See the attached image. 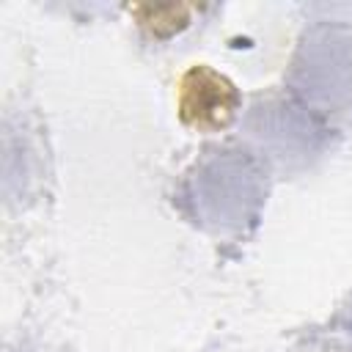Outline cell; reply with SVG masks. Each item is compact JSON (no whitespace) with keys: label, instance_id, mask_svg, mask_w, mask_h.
<instances>
[{"label":"cell","instance_id":"6da1fadb","mask_svg":"<svg viewBox=\"0 0 352 352\" xmlns=\"http://www.w3.org/2000/svg\"><path fill=\"white\" fill-rule=\"evenodd\" d=\"M239 110V91L212 66H190L179 80V118L198 132H217Z\"/></svg>","mask_w":352,"mask_h":352},{"label":"cell","instance_id":"7a4b0ae2","mask_svg":"<svg viewBox=\"0 0 352 352\" xmlns=\"http://www.w3.org/2000/svg\"><path fill=\"white\" fill-rule=\"evenodd\" d=\"M132 11L140 16L138 25L154 36H168L179 28H184L190 19V8H184V6H138Z\"/></svg>","mask_w":352,"mask_h":352}]
</instances>
